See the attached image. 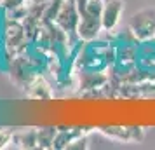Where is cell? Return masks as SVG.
Segmentation results:
<instances>
[{
	"mask_svg": "<svg viewBox=\"0 0 155 150\" xmlns=\"http://www.w3.org/2000/svg\"><path fill=\"white\" fill-rule=\"evenodd\" d=\"M129 32L138 42L155 38V7H147L136 12L129 21Z\"/></svg>",
	"mask_w": 155,
	"mask_h": 150,
	"instance_id": "1",
	"label": "cell"
},
{
	"mask_svg": "<svg viewBox=\"0 0 155 150\" xmlns=\"http://www.w3.org/2000/svg\"><path fill=\"white\" fill-rule=\"evenodd\" d=\"M124 0H105L103 4V11H101V25H103V32L110 33L115 32L119 26L120 18L124 14Z\"/></svg>",
	"mask_w": 155,
	"mask_h": 150,
	"instance_id": "2",
	"label": "cell"
},
{
	"mask_svg": "<svg viewBox=\"0 0 155 150\" xmlns=\"http://www.w3.org/2000/svg\"><path fill=\"white\" fill-rule=\"evenodd\" d=\"M25 89H26V98H28V100L51 101L54 98L52 86L49 84V80L45 79V75H44L42 72H40V73H35Z\"/></svg>",
	"mask_w": 155,
	"mask_h": 150,
	"instance_id": "3",
	"label": "cell"
},
{
	"mask_svg": "<svg viewBox=\"0 0 155 150\" xmlns=\"http://www.w3.org/2000/svg\"><path fill=\"white\" fill-rule=\"evenodd\" d=\"M99 131L112 140L117 142H140L143 138L141 128H124V126H112V128H99Z\"/></svg>",
	"mask_w": 155,
	"mask_h": 150,
	"instance_id": "4",
	"label": "cell"
},
{
	"mask_svg": "<svg viewBox=\"0 0 155 150\" xmlns=\"http://www.w3.org/2000/svg\"><path fill=\"white\" fill-rule=\"evenodd\" d=\"M9 147H16V148H38L37 147V129L30 128L19 133H14V138Z\"/></svg>",
	"mask_w": 155,
	"mask_h": 150,
	"instance_id": "5",
	"label": "cell"
},
{
	"mask_svg": "<svg viewBox=\"0 0 155 150\" xmlns=\"http://www.w3.org/2000/svg\"><path fill=\"white\" fill-rule=\"evenodd\" d=\"M56 135H58L56 126L38 128L37 129V147L38 148H52V143H54Z\"/></svg>",
	"mask_w": 155,
	"mask_h": 150,
	"instance_id": "6",
	"label": "cell"
},
{
	"mask_svg": "<svg viewBox=\"0 0 155 150\" xmlns=\"http://www.w3.org/2000/svg\"><path fill=\"white\" fill-rule=\"evenodd\" d=\"M14 138L12 129H0V150L2 148H9V145Z\"/></svg>",
	"mask_w": 155,
	"mask_h": 150,
	"instance_id": "7",
	"label": "cell"
},
{
	"mask_svg": "<svg viewBox=\"0 0 155 150\" xmlns=\"http://www.w3.org/2000/svg\"><path fill=\"white\" fill-rule=\"evenodd\" d=\"M77 148H87V136L85 135L75 138V140L68 145V150H77Z\"/></svg>",
	"mask_w": 155,
	"mask_h": 150,
	"instance_id": "8",
	"label": "cell"
},
{
	"mask_svg": "<svg viewBox=\"0 0 155 150\" xmlns=\"http://www.w3.org/2000/svg\"><path fill=\"white\" fill-rule=\"evenodd\" d=\"M0 66L5 68V65H4V47H2V44H0Z\"/></svg>",
	"mask_w": 155,
	"mask_h": 150,
	"instance_id": "9",
	"label": "cell"
},
{
	"mask_svg": "<svg viewBox=\"0 0 155 150\" xmlns=\"http://www.w3.org/2000/svg\"><path fill=\"white\" fill-rule=\"evenodd\" d=\"M85 2H87V0H77V7H78V12H80V11H82V9H84Z\"/></svg>",
	"mask_w": 155,
	"mask_h": 150,
	"instance_id": "10",
	"label": "cell"
},
{
	"mask_svg": "<svg viewBox=\"0 0 155 150\" xmlns=\"http://www.w3.org/2000/svg\"><path fill=\"white\" fill-rule=\"evenodd\" d=\"M33 2H49V0H33Z\"/></svg>",
	"mask_w": 155,
	"mask_h": 150,
	"instance_id": "11",
	"label": "cell"
}]
</instances>
